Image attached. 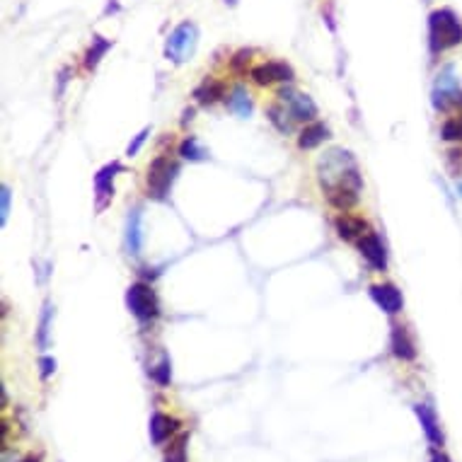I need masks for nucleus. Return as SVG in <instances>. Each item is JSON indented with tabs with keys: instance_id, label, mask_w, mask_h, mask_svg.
I'll use <instances>...</instances> for the list:
<instances>
[{
	"instance_id": "obj_3",
	"label": "nucleus",
	"mask_w": 462,
	"mask_h": 462,
	"mask_svg": "<svg viewBox=\"0 0 462 462\" xmlns=\"http://www.w3.org/2000/svg\"><path fill=\"white\" fill-rule=\"evenodd\" d=\"M199 46V29L194 22H182L172 29V34L167 37L165 41V58L172 61L175 66H182V63L192 61V56L197 53Z\"/></svg>"
},
{
	"instance_id": "obj_12",
	"label": "nucleus",
	"mask_w": 462,
	"mask_h": 462,
	"mask_svg": "<svg viewBox=\"0 0 462 462\" xmlns=\"http://www.w3.org/2000/svg\"><path fill=\"white\" fill-rule=\"evenodd\" d=\"M390 344H392V353L400 361H414L416 358V344L411 339L409 329L402 327V324H395L392 327V336H390Z\"/></svg>"
},
{
	"instance_id": "obj_11",
	"label": "nucleus",
	"mask_w": 462,
	"mask_h": 462,
	"mask_svg": "<svg viewBox=\"0 0 462 462\" xmlns=\"http://www.w3.org/2000/svg\"><path fill=\"white\" fill-rule=\"evenodd\" d=\"M117 172H124V165L121 162H110L105 165L95 177V189H97V211H105V206L110 204L112 197H114V177Z\"/></svg>"
},
{
	"instance_id": "obj_1",
	"label": "nucleus",
	"mask_w": 462,
	"mask_h": 462,
	"mask_svg": "<svg viewBox=\"0 0 462 462\" xmlns=\"http://www.w3.org/2000/svg\"><path fill=\"white\" fill-rule=\"evenodd\" d=\"M317 179L327 201L341 213L351 211L361 199L363 177L349 150L329 148L317 160Z\"/></svg>"
},
{
	"instance_id": "obj_27",
	"label": "nucleus",
	"mask_w": 462,
	"mask_h": 462,
	"mask_svg": "<svg viewBox=\"0 0 462 462\" xmlns=\"http://www.w3.org/2000/svg\"><path fill=\"white\" fill-rule=\"evenodd\" d=\"M249 58H252V48H240L237 53H232L230 70H235V73H247Z\"/></svg>"
},
{
	"instance_id": "obj_20",
	"label": "nucleus",
	"mask_w": 462,
	"mask_h": 462,
	"mask_svg": "<svg viewBox=\"0 0 462 462\" xmlns=\"http://www.w3.org/2000/svg\"><path fill=\"white\" fill-rule=\"evenodd\" d=\"M112 48V39H105V37H95L92 39V44L88 48V53H85V68L92 70L100 66V61L107 56V51Z\"/></svg>"
},
{
	"instance_id": "obj_13",
	"label": "nucleus",
	"mask_w": 462,
	"mask_h": 462,
	"mask_svg": "<svg viewBox=\"0 0 462 462\" xmlns=\"http://www.w3.org/2000/svg\"><path fill=\"white\" fill-rule=\"evenodd\" d=\"M418 421H421V428L426 433V438L431 440L433 445H443V431H440V421H438V414L433 411L431 404H416L414 407Z\"/></svg>"
},
{
	"instance_id": "obj_14",
	"label": "nucleus",
	"mask_w": 462,
	"mask_h": 462,
	"mask_svg": "<svg viewBox=\"0 0 462 462\" xmlns=\"http://www.w3.org/2000/svg\"><path fill=\"white\" fill-rule=\"evenodd\" d=\"M334 227H336V232H339L341 240H346V242L361 240V237L368 232V223L363 218H358V216H349V213L336 216Z\"/></svg>"
},
{
	"instance_id": "obj_23",
	"label": "nucleus",
	"mask_w": 462,
	"mask_h": 462,
	"mask_svg": "<svg viewBox=\"0 0 462 462\" xmlns=\"http://www.w3.org/2000/svg\"><path fill=\"white\" fill-rule=\"evenodd\" d=\"M179 155L184 157V160H204L206 157V148L199 143V138H194V136H189V138L182 140V145H179Z\"/></svg>"
},
{
	"instance_id": "obj_24",
	"label": "nucleus",
	"mask_w": 462,
	"mask_h": 462,
	"mask_svg": "<svg viewBox=\"0 0 462 462\" xmlns=\"http://www.w3.org/2000/svg\"><path fill=\"white\" fill-rule=\"evenodd\" d=\"M51 315H53V310H51V305L48 303H44V310H41V317H39V346L41 349H46L48 346V331H51Z\"/></svg>"
},
{
	"instance_id": "obj_17",
	"label": "nucleus",
	"mask_w": 462,
	"mask_h": 462,
	"mask_svg": "<svg viewBox=\"0 0 462 462\" xmlns=\"http://www.w3.org/2000/svg\"><path fill=\"white\" fill-rule=\"evenodd\" d=\"M223 97H225V85L216 78H206L204 83L194 90V100H197L199 105H216Z\"/></svg>"
},
{
	"instance_id": "obj_9",
	"label": "nucleus",
	"mask_w": 462,
	"mask_h": 462,
	"mask_svg": "<svg viewBox=\"0 0 462 462\" xmlns=\"http://www.w3.org/2000/svg\"><path fill=\"white\" fill-rule=\"evenodd\" d=\"M358 252L363 254V259H366V262L371 264L375 271L388 269V252H385V244L378 237V232L368 230L366 235L358 240Z\"/></svg>"
},
{
	"instance_id": "obj_22",
	"label": "nucleus",
	"mask_w": 462,
	"mask_h": 462,
	"mask_svg": "<svg viewBox=\"0 0 462 462\" xmlns=\"http://www.w3.org/2000/svg\"><path fill=\"white\" fill-rule=\"evenodd\" d=\"M440 138L448 140V143H462V114L445 119L443 126H440Z\"/></svg>"
},
{
	"instance_id": "obj_34",
	"label": "nucleus",
	"mask_w": 462,
	"mask_h": 462,
	"mask_svg": "<svg viewBox=\"0 0 462 462\" xmlns=\"http://www.w3.org/2000/svg\"><path fill=\"white\" fill-rule=\"evenodd\" d=\"M223 3H225L227 8H235V5H237V0H223Z\"/></svg>"
},
{
	"instance_id": "obj_33",
	"label": "nucleus",
	"mask_w": 462,
	"mask_h": 462,
	"mask_svg": "<svg viewBox=\"0 0 462 462\" xmlns=\"http://www.w3.org/2000/svg\"><path fill=\"white\" fill-rule=\"evenodd\" d=\"M107 13H119V5H117V3H114V0H112V3H110V5H107Z\"/></svg>"
},
{
	"instance_id": "obj_16",
	"label": "nucleus",
	"mask_w": 462,
	"mask_h": 462,
	"mask_svg": "<svg viewBox=\"0 0 462 462\" xmlns=\"http://www.w3.org/2000/svg\"><path fill=\"white\" fill-rule=\"evenodd\" d=\"M329 138V128L322 121H310L305 128L298 136V148L301 150H312L317 145H322Z\"/></svg>"
},
{
	"instance_id": "obj_8",
	"label": "nucleus",
	"mask_w": 462,
	"mask_h": 462,
	"mask_svg": "<svg viewBox=\"0 0 462 462\" xmlns=\"http://www.w3.org/2000/svg\"><path fill=\"white\" fill-rule=\"evenodd\" d=\"M249 78H252L259 88H269V85H276V83H291V80L296 78V73H293V68L284 61H266L249 70Z\"/></svg>"
},
{
	"instance_id": "obj_19",
	"label": "nucleus",
	"mask_w": 462,
	"mask_h": 462,
	"mask_svg": "<svg viewBox=\"0 0 462 462\" xmlns=\"http://www.w3.org/2000/svg\"><path fill=\"white\" fill-rule=\"evenodd\" d=\"M227 110L232 114H237L240 119H247L252 114V100H249V92L242 88V85H235L227 97Z\"/></svg>"
},
{
	"instance_id": "obj_30",
	"label": "nucleus",
	"mask_w": 462,
	"mask_h": 462,
	"mask_svg": "<svg viewBox=\"0 0 462 462\" xmlns=\"http://www.w3.org/2000/svg\"><path fill=\"white\" fill-rule=\"evenodd\" d=\"M39 366H41V378H44V380H48L53 373H56V361H53L51 356H41Z\"/></svg>"
},
{
	"instance_id": "obj_10",
	"label": "nucleus",
	"mask_w": 462,
	"mask_h": 462,
	"mask_svg": "<svg viewBox=\"0 0 462 462\" xmlns=\"http://www.w3.org/2000/svg\"><path fill=\"white\" fill-rule=\"evenodd\" d=\"M371 298L375 301V305L388 315H397V312H402V308H404V298H402L400 288H397L395 284L371 286Z\"/></svg>"
},
{
	"instance_id": "obj_18",
	"label": "nucleus",
	"mask_w": 462,
	"mask_h": 462,
	"mask_svg": "<svg viewBox=\"0 0 462 462\" xmlns=\"http://www.w3.org/2000/svg\"><path fill=\"white\" fill-rule=\"evenodd\" d=\"M126 247L131 254H140L143 232H140V209H133L126 218Z\"/></svg>"
},
{
	"instance_id": "obj_4",
	"label": "nucleus",
	"mask_w": 462,
	"mask_h": 462,
	"mask_svg": "<svg viewBox=\"0 0 462 462\" xmlns=\"http://www.w3.org/2000/svg\"><path fill=\"white\" fill-rule=\"evenodd\" d=\"M177 162L170 160L167 155H157L153 162L148 165V177H145V189H148V197L162 201L170 194V187L175 182L177 175Z\"/></svg>"
},
{
	"instance_id": "obj_15",
	"label": "nucleus",
	"mask_w": 462,
	"mask_h": 462,
	"mask_svg": "<svg viewBox=\"0 0 462 462\" xmlns=\"http://www.w3.org/2000/svg\"><path fill=\"white\" fill-rule=\"evenodd\" d=\"M177 428H179L177 418L162 414V411H157V414H153V418H150V438H153L155 445H162L165 440H170L177 433Z\"/></svg>"
},
{
	"instance_id": "obj_21",
	"label": "nucleus",
	"mask_w": 462,
	"mask_h": 462,
	"mask_svg": "<svg viewBox=\"0 0 462 462\" xmlns=\"http://www.w3.org/2000/svg\"><path fill=\"white\" fill-rule=\"evenodd\" d=\"M266 117H269V121L274 124L281 133H291L293 131V119H291V114L286 112V107L281 105V102H274V105L266 107Z\"/></svg>"
},
{
	"instance_id": "obj_25",
	"label": "nucleus",
	"mask_w": 462,
	"mask_h": 462,
	"mask_svg": "<svg viewBox=\"0 0 462 462\" xmlns=\"http://www.w3.org/2000/svg\"><path fill=\"white\" fill-rule=\"evenodd\" d=\"M187 440L189 436H179L175 443L167 448L165 462H187Z\"/></svg>"
},
{
	"instance_id": "obj_26",
	"label": "nucleus",
	"mask_w": 462,
	"mask_h": 462,
	"mask_svg": "<svg viewBox=\"0 0 462 462\" xmlns=\"http://www.w3.org/2000/svg\"><path fill=\"white\" fill-rule=\"evenodd\" d=\"M153 378H155V383L160 385V388H167V385H170L172 366H170V358H167V356H162L160 363H157V366L153 368Z\"/></svg>"
},
{
	"instance_id": "obj_28",
	"label": "nucleus",
	"mask_w": 462,
	"mask_h": 462,
	"mask_svg": "<svg viewBox=\"0 0 462 462\" xmlns=\"http://www.w3.org/2000/svg\"><path fill=\"white\" fill-rule=\"evenodd\" d=\"M148 136H150V128H143V131H140V133L131 140V143H128L126 155H128V157H136V155H138L140 148H143V143L148 140Z\"/></svg>"
},
{
	"instance_id": "obj_35",
	"label": "nucleus",
	"mask_w": 462,
	"mask_h": 462,
	"mask_svg": "<svg viewBox=\"0 0 462 462\" xmlns=\"http://www.w3.org/2000/svg\"><path fill=\"white\" fill-rule=\"evenodd\" d=\"M22 462H39V460H37V458H27V460H22Z\"/></svg>"
},
{
	"instance_id": "obj_29",
	"label": "nucleus",
	"mask_w": 462,
	"mask_h": 462,
	"mask_svg": "<svg viewBox=\"0 0 462 462\" xmlns=\"http://www.w3.org/2000/svg\"><path fill=\"white\" fill-rule=\"evenodd\" d=\"M8 213H10V187L3 184L0 187V223H8Z\"/></svg>"
},
{
	"instance_id": "obj_7",
	"label": "nucleus",
	"mask_w": 462,
	"mask_h": 462,
	"mask_svg": "<svg viewBox=\"0 0 462 462\" xmlns=\"http://www.w3.org/2000/svg\"><path fill=\"white\" fill-rule=\"evenodd\" d=\"M279 102L286 107V112L291 114L293 121H315L317 117V105L305 95V92H298V90H291V88H284L279 90Z\"/></svg>"
},
{
	"instance_id": "obj_2",
	"label": "nucleus",
	"mask_w": 462,
	"mask_h": 462,
	"mask_svg": "<svg viewBox=\"0 0 462 462\" xmlns=\"http://www.w3.org/2000/svg\"><path fill=\"white\" fill-rule=\"evenodd\" d=\"M462 44V22L450 8L433 10L428 15V48L433 56Z\"/></svg>"
},
{
	"instance_id": "obj_31",
	"label": "nucleus",
	"mask_w": 462,
	"mask_h": 462,
	"mask_svg": "<svg viewBox=\"0 0 462 462\" xmlns=\"http://www.w3.org/2000/svg\"><path fill=\"white\" fill-rule=\"evenodd\" d=\"M68 73H70L68 68H63L61 73H58V88H56V95H58V97H61V95H63V90H66V83H68Z\"/></svg>"
},
{
	"instance_id": "obj_5",
	"label": "nucleus",
	"mask_w": 462,
	"mask_h": 462,
	"mask_svg": "<svg viewBox=\"0 0 462 462\" xmlns=\"http://www.w3.org/2000/svg\"><path fill=\"white\" fill-rule=\"evenodd\" d=\"M433 107L438 112H453L462 107V88L453 66L443 68L438 73L436 85H433Z\"/></svg>"
},
{
	"instance_id": "obj_6",
	"label": "nucleus",
	"mask_w": 462,
	"mask_h": 462,
	"mask_svg": "<svg viewBox=\"0 0 462 462\" xmlns=\"http://www.w3.org/2000/svg\"><path fill=\"white\" fill-rule=\"evenodd\" d=\"M126 305L138 322L148 324L160 315V301L157 293L148 284H133L126 291Z\"/></svg>"
},
{
	"instance_id": "obj_32",
	"label": "nucleus",
	"mask_w": 462,
	"mask_h": 462,
	"mask_svg": "<svg viewBox=\"0 0 462 462\" xmlns=\"http://www.w3.org/2000/svg\"><path fill=\"white\" fill-rule=\"evenodd\" d=\"M431 462H450V458H448V455H443V453H438V450H436V453H433V458H431Z\"/></svg>"
}]
</instances>
